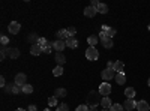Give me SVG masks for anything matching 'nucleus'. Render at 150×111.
I'll return each instance as SVG.
<instances>
[{
  "mask_svg": "<svg viewBox=\"0 0 150 111\" xmlns=\"http://www.w3.org/2000/svg\"><path fill=\"white\" fill-rule=\"evenodd\" d=\"M102 95L99 93V92H90L89 93V96H87V105H90V107H96V105H99L101 104V101H102V98H101Z\"/></svg>",
  "mask_w": 150,
  "mask_h": 111,
  "instance_id": "obj_1",
  "label": "nucleus"
},
{
  "mask_svg": "<svg viewBox=\"0 0 150 111\" xmlns=\"http://www.w3.org/2000/svg\"><path fill=\"white\" fill-rule=\"evenodd\" d=\"M86 57H87V60H98V57H99V53H98V50L95 47H90V48H87V51H86Z\"/></svg>",
  "mask_w": 150,
  "mask_h": 111,
  "instance_id": "obj_2",
  "label": "nucleus"
},
{
  "mask_svg": "<svg viewBox=\"0 0 150 111\" xmlns=\"http://www.w3.org/2000/svg\"><path fill=\"white\" fill-rule=\"evenodd\" d=\"M101 77L104 81H110L112 78H116V71L114 69H104L102 74H101Z\"/></svg>",
  "mask_w": 150,
  "mask_h": 111,
  "instance_id": "obj_3",
  "label": "nucleus"
},
{
  "mask_svg": "<svg viewBox=\"0 0 150 111\" xmlns=\"http://www.w3.org/2000/svg\"><path fill=\"white\" fill-rule=\"evenodd\" d=\"M99 93L102 96H108L111 93V84H108L107 81H104L101 86H99Z\"/></svg>",
  "mask_w": 150,
  "mask_h": 111,
  "instance_id": "obj_4",
  "label": "nucleus"
},
{
  "mask_svg": "<svg viewBox=\"0 0 150 111\" xmlns=\"http://www.w3.org/2000/svg\"><path fill=\"white\" fill-rule=\"evenodd\" d=\"M53 48L57 51V53H62L66 48V42L65 41H60V39H56L54 42H53Z\"/></svg>",
  "mask_w": 150,
  "mask_h": 111,
  "instance_id": "obj_5",
  "label": "nucleus"
},
{
  "mask_svg": "<svg viewBox=\"0 0 150 111\" xmlns=\"http://www.w3.org/2000/svg\"><path fill=\"white\" fill-rule=\"evenodd\" d=\"M26 81H27V77L24 75V74H17L15 75V84L23 87V86H26Z\"/></svg>",
  "mask_w": 150,
  "mask_h": 111,
  "instance_id": "obj_6",
  "label": "nucleus"
},
{
  "mask_svg": "<svg viewBox=\"0 0 150 111\" xmlns=\"http://www.w3.org/2000/svg\"><path fill=\"white\" fill-rule=\"evenodd\" d=\"M20 29H21V24L17 23V21H12V23L9 24V33H11V35H17V33L20 32Z\"/></svg>",
  "mask_w": 150,
  "mask_h": 111,
  "instance_id": "obj_7",
  "label": "nucleus"
},
{
  "mask_svg": "<svg viewBox=\"0 0 150 111\" xmlns=\"http://www.w3.org/2000/svg\"><path fill=\"white\" fill-rule=\"evenodd\" d=\"M65 42H66V47L72 48V50H75V48L78 47V41L75 39V36H69V38H68Z\"/></svg>",
  "mask_w": 150,
  "mask_h": 111,
  "instance_id": "obj_8",
  "label": "nucleus"
},
{
  "mask_svg": "<svg viewBox=\"0 0 150 111\" xmlns=\"http://www.w3.org/2000/svg\"><path fill=\"white\" fill-rule=\"evenodd\" d=\"M123 108L126 110V111H131V110H135L137 108V102L134 99H126L123 104Z\"/></svg>",
  "mask_w": 150,
  "mask_h": 111,
  "instance_id": "obj_9",
  "label": "nucleus"
},
{
  "mask_svg": "<svg viewBox=\"0 0 150 111\" xmlns=\"http://www.w3.org/2000/svg\"><path fill=\"white\" fill-rule=\"evenodd\" d=\"M96 14H98V9L93 8V6H87V8L84 9V15H86V17H89V18L95 17Z\"/></svg>",
  "mask_w": 150,
  "mask_h": 111,
  "instance_id": "obj_10",
  "label": "nucleus"
},
{
  "mask_svg": "<svg viewBox=\"0 0 150 111\" xmlns=\"http://www.w3.org/2000/svg\"><path fill=\"white\" fill-rule=\"evenodd\" d=\"M56 36H57V39H60V41H66V39L69 38V33H68V29H62V30H59Z\"/></svg>",
  "mask_w": 150,
  "mask_h": 111,
  "instance_id": "obj_11",
  "label": "nucleus"
},
{
  "mask_svg": "<svg viewBox=\"0 0 150 111\" xmlns=\"http://www.w3.org/2000/svg\"><path fill=\"white\" fill-rule=\"evenodd\" d=\"M102 32L108 36V38L112 39V36H116V29H112V27H107V26H102Z\"/></svg>",
  "mask_w": 150,
  "mask_h": 111,
  "instance_id": "obj_12",
  "label": "nucleus"
},
{
  "mask_svg": "<svg viewBox=\"0 0 150 111\" xmlns=\"http://www.w3.org/2000/svg\"><path fill=\"white\" fill-rule=\"evenodd\" d=\"M41 53H44L41 45H38V44H36V45H32V48H30V54H32V56H39Z\"/></svg>",
  "mask_w": 150,
  "mask_h": 111,
  "instance_id": "obj_13",
  "label": "nucleus"
},
{
  "mask_svg": "<svg viewBox=\"0 0 150 111\" xmlns=\"http://www.w3.org/2000/svg\"><path fill=\"white\" fill-rule=\"evenodd\" d=\"M101 105H102L104 110H110L112 104H111V99H110L108 96H104V98H102V101H101Z\"/></svg>",
  "mask_w": 150,
  "mask_h": 111,
  "instance_id": "obj_14",
  "label": "nucleus"
},
{
  "mask_svg": "<svg viewBox=\"0 0 150 111\" xmlns=\"http://www.w3.org/2000/svg\"><path fill=\"white\" fill-rule=\"evenodd\" d=\"M149 104L146 101H140V102H137V108L135 110H138V111H149Z\"/></svg>",
  "mask_w": 150,
  "mask_h": 111,
  "instance_id": "obj_15",
  "label": "nucleus"
},
{
  "mask_svg": "<svg viewBox=\"0 0 150 111\" xmlns=\"http://www.w3.org/2000/svg\"><path fill=\"white\" fill-rule=\"evenodd\" d=\"M56 62H57V66H63L65 62H66V57L62 54V53H57L56 54Z\"/></svg>",
  "mask_w": 150,
  "mask_h": 111,
  "instance_id": "obj_16",
  "label": "nucleus"
},
{
  "mask_svg": "<svg viewBox=\"0 0 150 111\" xmlns=\"http://www.w3.org/2000/svg\"><path fill=\"white\" fill-rule=\"evenodd\" d=\"M39 39H41V38H39V36H38L36 33H30L29 38H27V41H29L32 45H36L38 42H39Z\"/></svg>",
  "mask_w": 150,
  "mask_h": 111,
  "instance_id": "obj_17",
  "label": "nucleus"
},
{
  "mask_svg": "<svg viewBox=\"0 0 150 111\" xmlns=\"http://www.w3.org/2000/svg\"><path fill=\"white\" fill-rule=\"evenodd\" d=\"M116 81H117V84H125V81H126V75H125L123 72H119L116 75Z\"/></svg>",
  "mask_w": 150,
  "mask_h": 111,
  "instance_id": "obj_18",
  "label": "nucleus"
},
{
  "mask_svg": "<svg viewBox=\"0 0 150 111\" xmlns=\"http://www.w3.org/2000/svg\"><path fill=\"white\" fill-rule=\"evenodd\" d=\"M20 92H23V87L17 86L15 83H14V84H11V93H12V95H18Z\"/></svg>",
  "mask_w": 150,
  "mask_h": 111,
  "instance_id": "obj_19",
  "label": "nucleus"
},
{
  "mask_svg": "<svg viewBox=\"0 0 150 111\" xmlns=\"http://www.w3.org/2000/svg\"><path fill=\"white\" fill-rule=\"evenodd\" d=\"M125 96H128V99H134V96H135V89H134V87H128L126 90H125Z\"/></svg>",
  "mask_w": 150,
  "mask_h": 111,
  "instance_id": "obj_20",
  "label": "nucleus"
},
{
  "mask_svg": "<svg viewBox=\"0 0 150 111\" xmlns=\"http://www.w3.org/2000/svg\"><path fill=\"white\" fill-rule=\"evenodd\" d=\"M20 56V50L18 48H9V57L11 59H17Z\"/></svg>",
  "mask_w": 150,
  "mask_h": 111,
  "instance_id": "obj_21",
  "label": "nucleus"
},
{
  "mask_svg": "<svg viewBox=\"0 0 150 111\" xmlns=\"http://www.w3.org/2000/svg\"><path fill=\"white\" fill-rule=\"evenodd\" d=\"M123 68H125V65H123V62H120V60H117L116 63H114V71L119 74V72H123Z\"/></svg>",
  "mask_w": 150,
  "mask_h": 111,
  "instance_id": "obj_22",
  "label": "nucleus"
},
{
  "mask_svg": "<svg viewBox=\"0 0 150 111\" xmlns=\"http://www.w3.org/2000/svg\"><path fill=\"white\" fill-rule=\"evenodd\" d=\"M87 42H89L90 47H95L99 42V38H98V36H89V38H87Z\"/></svg>",
  "mask_w": 150,
  "mask_h": 111,
  "instance_id": "obj_23",
  "label": "nucleus"
},
{
  "mask_svg": "<svg viewBox=\"0 0 150 111\" xmlns=\"http://www.w3.org/2000/svg\"><path fill=\"white\" fill-rule=\"evenodd\" d=\"M96 9H98L99 14H107V12H108V6H107L105 3H99V6H98Z\"/></svg>",
  "mask_w": 150,
  "mask_h": 111,
  "instance_id": "obj_24",
  "label": "nucleus"
},
{
  "mask_svg": "<svg viewBox=\"0 0 150 111\" xmlns=\"http://www.w3.org/2000/svg\"><path fill=\"white\" fill-rule=\"evenodd\" d=\"M62 74H63V66H56V68L53 69V75H54V77H60Z\"/></svg>",
  "mask_w": 150,
  "mask_h": 111,
  "instance_id": "obj_25",
  "label": "nucleus"
},
{
  "mask_svg": "<svg viewBox=\"0 0 150 111\" xmlns=\"http://www.w3.org/2000/svg\"><path fill=\"white\" fill-rule=\"evenodd\" d=\"M66 96V89H56V98H65Z\"/></svg>",
  "mask_w": 150,
  "mask_h": 111,
  "instance_id": "obj_26",
  "label": "nucleus"
},
{
  "mask_svg": "<svg viewBox=\"0 0 150 111\" xmlns=\"http://www.w3.org/2000/svg\"><path fill=\"white\" fill-rule=\"evenodd\" d=\"M8 53H9V50H8V48H6V47H2V48H0V59H2V60H5Z\"/></svg>",
  "mask_w": 150,
  "mask_h": 111,
  "instance_id": "obj_27",
  "label": "nucleus"
},
{
  "mask_svg": "<svg viewBox=\"0 0 150 111\" xmlns=\"http://www.w3.org/2000/svg\"><path fill=\"white\" fill-rule=\"evenodd\" d=\"M33 92V87L30 84H26V86H23V93H26V95H30Z\"/></svg>",
  "mask_w": 150,
  "mask_h": 111,
  "instance_id": "obj_28",
  "label": "nucleus"
},
{
  "mask_svg": "<svg viewBox=\"0 0 150 111\" xmlns=\"http://www.w3.org/2000/svg\"><path fill=\"white\" fill-rule=\"evenodd\" d=\"M125 108H123V105H120V104H112L111 105V108H110V111H123Z\"/></svg>",
  "mask_w": 150,
  "mask_h": 111,
  "instance_id": "obj_29",
  "label": "nucleus"
},
{
  "mask_svg": "<svg viewBox=\"0 0 150 111\" xmlns=\"http://www.w3.org/2000/svg\"><path fill=\"white\" fill-rule=\"evenodd\" d=\"M48 105H50V107H56V105H57V98H56V96L50 98V99H48Z\"/></svg>",
  "mask_w": 150,
  "mask_h": 111,
  "instance_id": "obj_30",
  "label": "nucleus"
},
{
  "mask_svg": "<svg viewBox=\"0 0 150 111\" xmlns=\"http://www.w3.org/2000/svg\"><path fill=\"white\" fill-rule=\"evenodd\" d=\"M102 45H104V48H112V39H111V38H108L107 41H104V42H102Z\"/></svg>",
  "mask_w": 150,
  "mask_h": 111,
  "instance_id": "obj_31",
  "label": "nucleus"
},
{
  "mask_svg": "<svg viewBox=\"0 0 150 111\" xmlns=\"http://www.w3.org/2000/svg\"><path fill=\"white\" fill-rule=\"evenodd\" d=\"M51 50H53V44H48L47 47L42 48V51H44L45 54H50V53H51Z\"/></svg>",
  "mask_w": 150,
  "mask_h": 111,
  "instance_id": "obj_32",
  "label": "nucleus"
},
{
  "mask_svg": "<svg viewBox=\"0 0 150 111\" xmlns=\"http://www.w3.org/2000/svg\"><path fill=\"white\" fill-rule=\"evenodd\" d=\"M57 111H69V108H68L66 104H59L57 105Z\"/></svg>",
  "mask_w": 150,
  "mask_h": 111,
  "instance_id": "obj_33",
  "label": "nucleus"
},
{
  "mask_svg": "<svg viewBox=\"0 0 150 111\" xmlns=\"http://www.w3.org/2000/svg\"><path fill=\"white\" fill-rule=\"evenodd\" d=\"M48 44H50V42H48L45 38H41V39H39V42H38V45H41L42 48H44V47H47Z\"/></svg>",
  "mask_w": 150,
  "mask_h": 111,
  "instance_id": "obj_34",
  "label": "nucleus"
},
{
  "mask_svg": "<svg viewBox=\"0 0 150 111\" xmlns=\"http://www.w3.org/2000/svg\"><path fill=\"white\" fill-rule=\"evenodd\" d=\"M90 108H89V105H80V107H77V110H75V111H89Z\"/></svg>",
  "mask_w": 150,
  "mask_h": 111,
  "instance_id": "obj_35",
  "label": "nucleus"
},
{
  "mask_svg": "<svg viewBox=\"0 0 150 111\" xmlns=\"http://www.w3.org/2000/svg\"><path fill=\"white\" fill-rule=\"evenodd\" d=\"M98 38H99V41H101V42H104V41H107V39H108V36H107L104 32H101V33H99V36H98Z\"/></svg>",
  "mask_w": 150,
  "mask_h": 111,
  "instance_id": "obj_36",
  "label": "nucleus"
},
{
  "mask_svg": "<svg viewBox=\"0 0 150 111\" xmlns=\"http://www.w3.org/2000/svg\"><path fill=\"white\" fill-rule=\"evenodd\" d=\"M0 42H2V45L5 47V45H6V44L9 42V39H8V36H3V35H2V38H0Z\"/></svg>",
  "mask_w": 150,
  "mask_h": 111,
  "instance_id": "obj_37",
  "label": "nucleus"
},
{
  "mask_svg": "<svg viewBox=\"0 0 150 111\" xmlns=\"http://www.w3.org/2000/svg\"><path fill=\"white\" fill-rule=\"evenodd\" d=\"M68 33H69V36H74L75 33H77V29H75V27H69L68 29Z\"/></svg>",
  "mask_w": 150,
  "mask_h": 111,
  "instance_id": "obj_38",
  "label": "nucleus"
},
{
  "mask_svg": "<svg viewBox=\"0 0 150 111\" xmlns=\"http://www.w3.org/2000/svg\"><path fill=\"white\" fill-rule=\"evenodd\" d=\"M0 86H2L3 89L6 87V81H5V78H3V77H0Z\"/></svg>",
  "mask_w": 150,
  "mask_h": 111,
  "instance_id": "obj_39",
  "label": "nucleus"
},
{
  "mask_svg": "<svg viewBox=\"0 0 150 111\" xmlns=\"http://www.w3.org/2000/svg\"><path fill=\"white\" fill-rule=\"evenodd\" d=\"M107 69H114V63H112V62H108V63H107Z\"/></svg>",
  "mask_w": 150,
  "mask_h": 111,
  "instance_id": "obj_40",
  "label": "nucleus"
},
{
  "mask_svg": "<svg viewBox=\"0 0 150 111\" xmlns=\"http://www.w3.org/2000/svg\"><path fill=\"white\" fill-rule=\"evenodd\" d=\"M90 6H93V8H98L99 6V2H98V0H92V5Z\"/></svg>",
  "mask_w": 150,
  "mask_h": 111,
  "instance_id": "obj_41",
  "label": "nucleus"
},
{
  "mask_svg": "<svg viewBox=\"0 0 150 111\" xmlns=\"http://www.w3.org/2000/svg\"><path fill=\"white\" fill-rule=\"evenodd\" d=\"M27 111H38V108H36V107H35V105H30V107H29V110H27Z\"/></svg>",
  "mask_w": 150,
  "mask_h": 111,
  "instance_id": "obj_42",
  "label": "nucleus"
},
{
  "mask_svg": "<svg viewBox=\"0 0 150 111\" xmlns=\"http://www.w3.org/2000/svg\"><path fill=\"white\" fill-rule=\"evenodd\" d=\"M5 92L11 93V84H6V87H5Z\"/></svg>",
  "mask_w": 150,
  "mask_h": 111,
  "instance_id": "obj_43",
  "label": "nucleus"
},
{
  "mask_svg": "<svg viewBox=\"0 0 150 111\" xmlns=\"http://www.w3.org/2000/svg\"><path fill=\"white\" fill-rule=\"evenodd\" d=\"M89 111H99V110H98L96 107H90V110H89Z\"/></svg>",
  "mask_w": 150,
  "mask_h": 111,
  "instance_id": "obj_44",
  "label": "nucleus"
},
{
  "mask_svg": "<svg viewBox=\"0 0 150 111\" xmlns=\"http://www.w3.org/2000/svg\"><path fill=\"white\" fill-rule=\"evenodd\" d=\"M15 111H26V110H23V108H18V110H15Z\"/></svg>",
  "mask_w": 150,
  "mask_h": 111,
  "instance_id": "obj_45",
  "label": "nucleus"
},
{
  "mask_svg": "<svg viewBox=\"0 0 150 111\" xmlns=\"http://www.w3.org/2000/svg\"><path fill=\"white\" fill-rule=\"evenodd\" d=\"M44 111H51V110H50V108H45V110H44Z\"/></svg>",
  "mask_w": 150,
  "mask_h": 111,
  "instance_id": "obj_46",
  "label": "nucleus"
},
{
  "mask_svg": "<svg viewBox=\"0 0 150 111\" xmlns=\"http://www.w3.org/2000/svg\"><path fill=\"white\" fill-rule=\"evenodd\" d=\"M147 84H149V86H150V78H149V81H147Z\"/></svg>",
  "mask_w": 150,
  "mask_h": 111,
  "instance_id": "obj_47",
  "label": "nucleus"
},
{
  "mask_svg": "<svg viewBox=\"0 0 150 111\" xmlns=\"http://www.w3.org/2000/svg\"><path fill=\"white\" fill-rule=\"evenodd\" d=\"M101 111H110V110H101Z\"/></svg>",
  "mask_w": 150,
  "mask_h": 111,
  "instance_id": "obj_48",
  "label": "nucleus"
},
{
  "mask_svg": "<svg viewBox=\"0 0 150 111\" xmlns=\"http://www.w3.org/2000/svg\"><path fill=\"white\" fill-rule=\"evenodd\" d=\"M149 30H150V24H149Z\"/></svg>",
  "mask_w": 150,
  "mask_h": 111,
  "instance_id": "obj_49",
  "label": "nucleus"
}]
</instances>
